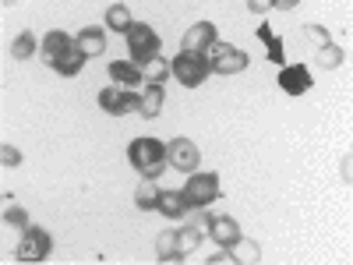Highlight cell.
<instances>
[{"mask_svg": "<svg viewBox=\"0 0 353 265\" xmlns=\"http://www.w3.org/2000/svg\"><path fill=\"white\" fill-rule=\"evenodd\" d=\"M11 4H18V0H4V8H11Z\"/></svg>", "mask_w": 353, "mask_h": 265, "instance_id": "obj_33", "label": "cell"}, {"mask_svg": "<svg viewBox=\"0 0 353 265\" xmlns=\"http://www.w3.org/2000/svg\"><path fill=\"white\" fill-rule=\"evenodd\" d=\"M166 75H170V64L163 61V57H152L149 64H141V78H145V81L163 85V81H166Z\"/></svg>", "mask_w": 353, "mask_h": 265, "instance_id": "obj_25", "label": "cell"}, {"mask_svg": "<svg viewBox=\"0 0 353 265\" xmlns=\"http://www.w3.org/2000/svg\"><path fill=\"white\" fill-rule=\"evenodd\" d=\"M230 251H233V262H258V258H261L258 244H254V241H244V237H241L237 244H233Z\"/></svg>", "mask_w": 353, "mask_h": 265, "instance_id": "obj_27", "label": "cell"}, {"mask_svg": "<svg viewBox=\"0 0 353 265\" xmlns=\"http://www.w3.org/2000/svg\"><path fill=\"white\" fill-rule=\"evenodd\" d=\"M201 237H205V233H201L194 223H191V226H176V248H181V255H184V258L198 251Z\"/></svg>", "mask_w": 353, "mask_h": 265, "instance_id": "obj_21", "label": "cell"}, {"mask_svg": "<svg viewBox=\"0 0 353 265\" xmlns=\"http://www.w3.org/2000/svg\"><path fill=\"white\" fill-rule=\"evenodd\" d=\"M343 50L339 46H332V43H325V46H318V57H314V64L318 68H325V71H336L339 64H343Z\"/></svg>", "mask_w": 353, "mask_h": 265, "instance_id": "obj_24", "label": "cell"}, {"mask_svg": "<svg viewBox=\"0 0 353 265\" xmlns=\"http://www.w3.org/2000/svg\"><path fill=\"white\" fill-rule=\"evenodd\" d=\"M258 39L265 43V50H269V61H272V64H286V46H283V39L272 32V25H265V21H261Z\"/></svg>", "mask_w": 353, "mask_h": 265, "instance_id": "obj_18", "label": "cell"}, {"mask_svg": "<svg viewBox=\"0 0 353 265\" xmlns=\"http://www.w3.org/2000/svg\"><path fill=\"white\" fill-rule=\"evenodd\" d=\"M110 78H113V85H124V88H138V85H145L141 68H138L134 61H113V64H110Z\"/></svg>", "mask_w": 353, "mask_h": 265, "instance_id": "obj_13", "label": "cell"}, {"mask_svg": "<svg viewBox=\"0 0 353 265\" xmlns=\"http://www.w3.org/2000/svg\"><path fill=\"white\" fill-rule=\"evenodd\" d=\"M53 251V237L43 226H25L18 241V262H46Z\"/></svg>", "mask_w": 353, "mask_h": 265, "instance_id": "obj_5", "label": "cell"}, {"mask_svg": "<svg viewBox=\"0 0 353 265\" xmlns=\"http://www.w3.org/2000/svg\"><path fill=\"white\" fill-rule=\"evenodd\" d=\"M74 46H78L85 57H99V53L106 50V32H103V28H96V25H88V28H81V32H78Z\"/></svg>", "mask_w": 353, "mask_h": 265, "instance_id": "obj_14", "label": "cell"}, {"mask_svg": "<svg viewBox=\"0 0 353 265\" xmlns=\"http://www.w3.org/2000/svg\"><path fill=\"white\" fill-rule=\"evenodd\" d=\"M134 205H138L141 213H149V209H156V205H159V188H156L152 177H141V184L134 191Z\"/></svg>", "mask_w": 353, "mask_h": 265, "instance_id": "obj_19", "label": "cell"}, {"mask_svg": "<svg viewBox=\"0 0 353 265\" xmlns=\"http://www.w3.org/2000/svg\"><path fill=\"white\" fill-rule=\"evenodd\" d=\"M209 237H212L219 248L230 251L233 244L244 237V233H241V223L233 219V216H212V223H209Z\"/></svg>", "mask_w": 353, "mask_h": 265, "instance_id": "obj_11", "label": "cell"}, {"mask_svg": "<svg viewBox=\"0 0 353 265\" xmlns=\"http://www.w3.org/2000/svg\"><path fill=\"white\" fill-rule=\"evenodd\" d=\"M209 64H212L216 75H241L248 68V53L233 43H216L209 50Z\"/></svg>", "mask_w": 353, "mask_h": 265, "instance_id": "obj_6", "label": "cell"}, {"mask_svg": "<svg viewBox=\"0 0 353 265\" xmlns=\"http://www.w3.org/2000/svg\"><path fill=\"white\" fill-rule=\"evenodd\" d=\"M134 25V18H131V11L124 8V4H113L110 11H106V28H113V32H121V36H128V28Z\"/></svg>", "mask_w": 353, "mask_h": 265, "instance_id": "obj_22", "label": "cell"}, {"mask_svg": "<svg viewBox=\"0 0 353 265\" xmlns=\"http://www.w3.org/2000/svg\"><path fill=\"white\" fill-rule=\"evenodd\" d=\"M304 36H307V43H314V46H325V43H329V28H325V25H304Z\"/></svg>", "mask_w": 353, "mask_h": 265, "instance_id": "obj_28", "label": "cell"}, {"mask_svg": "<svg viewBox=\"0 0 353 265\" xmlns=\"http://www.w3.org/2000/svg\"><path fill=\"white\" fill-rule=\"evenodd\" d=\"M156 213H163L166 219H184L188 213V202H184V191H159V205H156Z\"/></svg>", "mask_w": 353, "mask_h": 265, "instance_id": "obj_15", "label": "cell"}, {"mask_svg": "<svg viewBox=\"0 0 353 265\" xmlns=\"http://www.w3.org/2000/svg\"><path fill=\"white\" fill-rule=\"evenodd\" d=\"M128 159L131 166L141 173V177H156L166 170V141L159 138H134L131 141V149H128Z\"/></svg>", "mask_w": 353, "mask_h": 265, "instance_id": "obj_1", "label": "cell"}, {"mask_svg": "<svg viewBox=\"0 0 353 265\" xmlns=\"http://www.w3.org/2000/svg\"><path fill=\"white\" fill-rule=\"evenodd\" d=\"M212 46H216V25L212 21L191 25L184 32V43H181V50H198V53H209Z\"/></svg>", "mask_w": 353, "mask_h": 265, "instance_id": "obj_12", "label": "cell"}, {"mask_svg": "<svg viewBox=\"0 0 353 265\" xmlns=\"http://www.w3.org/2000/svg\"><path fill=\"white\" fill-rule=\"evenodd\" d=\"M159 110H163V85H156V81H149L145 85V92H141V103H138V113L141 117H159Z\"/></svg>", "mask_w": 353, "mask_h": 265, "instance_id": "obj_16", "label": "cell"}, {"mask_svg": "<svg viewBox=\"0 0 353 265\" xmlns=\"http://www.w3.org/2000/svg\"><path fill=\"white\" fill-rule=\"evenodd\" d=\"M272 8V0H248V11H254V14H265Z\"/></svg>", "mask_w": 353, "mask_h": 265, "instance_id": "obj_30", "label": "cell"}, {"mask_svg": "<svg viewBox=\"0 0 353 265\" xmlns=\"http://www.w3.org/2000/svg\"><path fill=\"white\" fill-rule=\"evenodd\" d=\"M181 191H184L188 209H198V213L209 209V205L219 198V173H212V170H194Z\"/></svg>", "mask_w": 353, "mask_h": 265, "instance_id": "obj_3", "label": "cell"}, {"mask_svg": "<svg viewBox=\"0 0 353 265\" xmlns=\"http://www.w3.org/2000/svg\"><path fill=\"white\" fill-rule=\"evenodd\" d=\"M209 223H212V213H205V209H201V216L194 219V226H198L201 233H209Z\"/></svg>", "mask_w": 353, "mask_h": 265, "instance_id": "obj_31", "label": "cell"}, {"mask_svg": "<svg viewBox=\"0 0 353 265\" xmlns=\"http://www.w3.org/2000/svg\"><path fill=\"white\" fill-rule=\"evenodd\" d=\"M170 75H176V81L188 85V88L205 85V78L212 75L209 53H198V50H181V53H176V61L170 64Z\"/></svg>", "mask_w": 353, "mask_h": 265, "instance_id": "obj_2", "label": "cell"}, {"mask_svg": "<svg viewBox=\"0 0 353 265\" xmlns=\"http://www.w3.org/2000/svg\"><path fill=\"white\" fill-rule=\"evenodd\" d=\"M4 223H8V226H18V230L32 226V219H28V213L21 209V205H14V202H8V205H4Z\"/></svg>", "mask_w": 353, "mask_h": 265, "instance_id": "obj_26", "label": "cell"}, {"mask_svg": "<svg viewBox=\"0 0 353 265\" xmlns=\"http://www.w3.org/2000/svg\"><path fill=\"white\" fill-rule=\"evenodd\" d=\"M0 163H4V166H18L21 163V153L14 149V145L4 141V149H0Z\"/></svg>", "mask_w": 353, "mask_h": 265, "instance_id": "obj_29", "label": "cell"}, {"mask_svg": "<svg viewBox=\"0 0 353 265\" xmlns=\"http://www.w3.org/2000/svg\"><path fill=\"white\" fill-rule=\"evenodd\" d=\"M311 85H314V81H311V68H307V64H283V71H279V88H283L286 96H304Z\"/></svg>", "mask_w": 353, "mask_h": 265, "instance_id": "obj_9", "label": "cell"}, {"mask_svg": "<svg viewBox=\"0 0 353 265\" xmlns=\"http://www.w3.org/2000/svg\"><path fill=\"white\" fill-rule=\"evenodd\" d=\"M297 4H301V0H272V8H279V11H293Z\"/></svg>", "mask_w": 353, "mask_h": 265, "instance_id": "obj_32", "label": "cell"}, {"mask_svg": "<svg viewBox=\"0 0 353 265\" xmlns=\"http://www.w3.org/2000/svg\"><path fill=\"white\" fill-rule=\"evenodd\" d=\"M128 50H131V61L141 68V64H149L152 57H159V36H156V28L149 25V21H134L131 28H128Z\"/></svg>", "mask_w": 353, "mask_h": 265, "instance_id": "obj_4", "label": "cell"}, {"mask_svg": "<svg viewBox=\"0 0 353 265\" xmlns=\"http://www.w3.org/2000/svg\"><path fill=\"white\" fill-rule=\"evenodd\" d=\"M39 46H43V43H36V32H21V36H14V43H11V57H14V61H28V57H36Z\"/></svg>", "mask_w": 353, "mask_h": 265, "instance_id": "obj_23", "label": "cell"}, {"mask_svg": "<svg viewBox=\"0 0 353 265\" xmlns=\"http://www.w3.org/2000/svg\"><path fill=\"white\" fill-rule=\"evenodd\" d=\"M156 255H159V262H184L181 248H176V226L163 230L156 237Z\"/></svg>", "mask_w": 353, "mask_h": 265, "instance_id": "obj_17", "label": "cell"}, {"mask_svg": "<svg viewBox=\"0 0 353 265\" xmlns=\"http://www.w3.org/2000/svg\"><path fill=\"white\" fill-rule=\"evenodd\" d=\"M138 103H141V96L134 92V88H124V85H106L99 92V106L113 117H124V113L138 110Z\"/></svg>", "mask_w": 353, "mask_h": 265, "instance_id": "obj_8", "label": "cell"}, {"mask_svg": "<svg viewBox=\"0 0 353 265\" xmlns=\"http://www.w3.org/2000/svg\"><path fill=\"white\" fill-rule=\"evenodd\" d=\"M201 163V153H198V145L191 138H173L166 141V166L173 170H181V173H194Z\"/></svg>", "mask_w": 353, "mask_h": 265, "instance_id": "obj_7", "label": "cell"}, {"mask_svg": "<svg viewBox=\"0 0 353 265\" xmlns=\"http://www.w3.org/2000/svg\"><path fill=\"white\" fill-rule=\"evenodd\" d=\"M43 46H39V57H43V64H57L61 57L68 53V50H74V39L68 36V32H61V28H53V32H46L43 39H39Z\"/></svg>", "mask_w": 353, "mask_h": 265, "instance_id": "obj_10", "label": "cell"}, {"mask_svg": "<svg viewBox=\"0 0 353 265\" xmlns=\"http://www.w3.org/2000/svg\"><path fill=\"white\" fill-rule=\"evenodd\" d=\"M85 61H88V57H85V53L74 46V50H68V53L61 57V61L53 64V71H57V75H64V78H74V75L85 68Z\"/></svg>", "mask_w": 353, "mask_h": 265, "instance_id": "obj_20", "label": "cell"}]
</instances>
